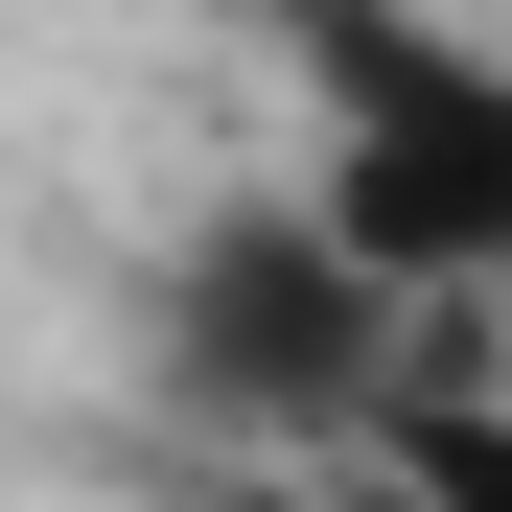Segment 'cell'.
I'll return each instance as SVG.
<instances>
[{"label": "cell", "instance_id": "cell-2", "mask_svg": "<svg viewBox=\"0 0 512 512\" xmlns=\"http://www.w3.org/2000/svg\"><path fill=\"white\" fill-rule=\"evenodd\" d=\"M326 210H350L419 303H489V280H512V70H489V47H373V24H350Z\"/></svg>", "mask_w": 512, "mask_h": 512}, {"label": "cell", "instance_id": "cell-3", "mask_svg": "<svg viewBox=\"0 0 512 512\" xmlns=\"http://www.w3.org/2000/svg\"><path fill=\"white\" fill-rule=\"evenodd\" d=\"M396 489L419 512H512V396H443V373H419L396 396Z\"/></svg>", "mask_w": 512, "mask_h": 512}, {"label": "cell", "instance_id": "cell-1", "mask_svg": "<svg viewBox=\"0 0 512 512\" xmlns=\"http://www.w3.org/2000/svg\"><path fill=\"white\" fill-rule=\"evenodd\" d=\"M396 350H419V280L326 187L303 210H210L163 256V373H187V419H233V443H350L396 396Z\"/></svg>", "mask_w": 512, "mask_h": 512}]
</instances>
